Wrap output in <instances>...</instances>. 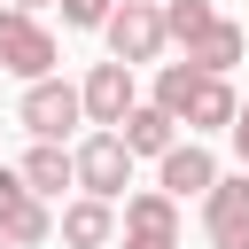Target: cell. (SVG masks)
<instances>
[{"instance_id":"6da1fadb","label":"cell","mask_w":249,"mask_h":249,"mask_svg":"<svg viewBox=\"0 0 249 249\" xmlns=\"http://www.w3.org/2000/svg\"><path fill=\"white\" fill-rule=\"evenodd\" d=\"M156 109H171V124H187V132H226L241 101H233L226 78H210V70H195V62H163Z\"/></svg>"},{"instance_id":"7a4b0ae2","label":"cell","mask_w":249,"mask_h":249,"mask_svg":"<svg viewBox=\"0 0 249 249\" xmlns=\"http://www.w3.org/2000/svg\"><path fill=\"white\" fill-rule=\"evenodd\" d=\"M70 171H78V187L86 195H101V202H117L124 187H132V148L101 124V132H86L78 148H70Z\"/></svg>"},{"instance_id":"3957f363","label":"cell","mask_w":249,"mask_h":249,"mask_svg":"<svg viewBox=\"0 0 249 249\" xmlns=\"http://www.w3.org/2000/svg\"><path fill=\"white\" fill-rule=\"evenodd\" d=\"M0 70L16 78H54V31L31 8H0Z\"/></svg>"},{"instance_id":"277c9868","label":"cell","mask_w":249,"mask_h":249,"mask_svg":"<svg viewBox=\"0 0 249 249\" xmlns=\"http://www.w3.org/2000/svg\"><path fill=\"white\" fill-rule=\"evenodd\" d=\"M101 31H109V54H117V62H132V70L163 54V16H156V0H117Z\"/></svg>"},{"instance_id":"5b68a950","label":"cell","mask_w":249,"mask_h":249,"mask_svg":"<svg viewBox=\"0 0 249 249\" xmlns=\"http://www.w3.org/2000/svg\"><path fill=\"white\" fill-rule=\"evenodd\" d=\"M78 117H86V109H78V86H62V78H31L23 101H16V124H23L31 140H62Z\"/></svg>"},{"instance_id":"8992f818","label":"cell","mask_w":249,"mask_h":249,"mask_svg":"<svg viewBox=\"0 0 249 249\" xmlns=\"http://www.w3.org/2000/svg\"><path fill=\"white\" fill-rule=\"evenodd\" d=\"M202 226H210V249H249V171L241 179H210Z\"/></svg>"},{"instance_id":"52a82bcc","label":"cell","mask_w":249,"mask_h":249,"mask_svg":"<svg viewBox=\"0 0 249 249\" xmlns=\"http://www.w3.org/2000/svg\"><path fill=\"white\" fill-rule=\"evenodd\" d=\"M132 101H140V93H132V62H117V54H109V62H93V70H86V86H78L86 124H117Z\"/></svg>"},{"instance_id":"ba28073f","label":"cell","mask_w":249,"mask_h":249,"mask_svg":"<svg viewBox=\"0 0 249 249\" xmlns=\"http://www.w3.org/2000/svg\"><path fill=\"white\" fill-rule=\"evenodd\" d=\"M210 179H218V156H210L202 140H171V148L156 156V187H163L171 202H187V195H210Z\"/></svg>"},{"instance_id":"9c48e42d","label":"cell","mask_w":249,"mask_h":249,"mask_svg":"<svg viewBox=\"0 0 249 249\" xmlns=\"http://www.w3.org/2000/svg\"><path fill=\"white\" fill-rule=\"evenodd\" d=\"M109 132H117V140H124L132 156H163V148L179 140V124H171V109H156V101H132V109H124V117H117Z\"/></svg>"},{"instance_id":"30bf717a","label":"cell","mask_w":249,"mask_h":249,"mask_svg":"<svg viewBox=\"0 0 249 249\" xmlns=\"http://www.w3.org/2000/svg\"><path fill=\"white\" fill-rule=\"evenodd\" d=\"M241 54H249V31H241V23H226V16H218L202 39H187V62H195V70H210V78H226Z\"/></svg>"},{"instance_id":"8fae6325","label":"cell","mask_w":249,"mask_h":249,"mask_svg":"<svg viewBox=\"0 0 249 249\" xmlns=\"http://www.w3.org/2000/svg\"><path fill=\"white\" fill-rule=\"evenodd\" d=\"M70 249H109V233H117V210L101 202V195H78L70 210H62V226H54Z\"/></svg>"},{"instance_id":"7c38bea8","label":"cell","mask_w":249,"mask_h":249,"mask_svg":"<svg viewBox=\"0 0 249 249\" xmlns=\"http://www.w3.org/2000/svg\"><path fill=\"white\" fill-rule=\"evenodd\" d=\"M16 171H23V187H31V195H62V187H78V171H70V148H62V140H31V156H23Z\"/></svg>"},{"instance_id":"4fadbf2b","label":"cell","mask_w":249,"mask_h":249,"mask_svg":"<svg viewBox=\"0 0 249 249\" xmlns=\"http://www.w3.org/2000/svg\"><path fill=\"white\" fill-rule=\"evenodd\" d=\"M124 233H163V241H179V202H171L163 187L124 195Z\"/></svg>"},{"instance_id":"5bb4252c","label":"cell","mask_w":249,"mask_h":249,"mask_svg":"<svg viewBox=\"0 0 249 249\" xmlns=\"http://www.w3.org/2000/svg\"><path fill=\"white\" fill-rule=\"evenodd\" d=\"M0 241H8V249H39V241H54V210H47V195H23V202L0 218Z\"/></svg>"},{"instance_id":"9a60e30c","label":"cell","mask_w":249,"mask_h":249,"mask_svg":"<svg viewBox=\"0 0 249 249\" xmlns=\"http://www.w3.org/2000/svg\"><path fill=\"white\" fill-rule=\"evenodd\" d=\"M156 16H163V39H179V47H187V39H202V31L218 23V8H210V0H156Z\"/></svg>"},{"instance_id":"2e32d148","label":"cell","mask_w":249,"mask_h":249,"mask_svg":"<svg viewBox=\"0 0 249 249\" xmlns=\"http://www.w3.org/2000/svg\"><path fill=\"white\" fill-rule=\"evenodd\" d=\"M54 8H62V23H70V31H101L117 0H54Z\"/></svg>"},{"instance_id":"e0dca14e","label":"cell","mask_w":249,"mask_h":249,"mask_svg":"<svg viewBox=\"0 0 249 249\" xmlns=\"http://www.w3.org/2000/svg\"><path fill=\"white\" fill-rule=\"evenodd\" d=\"M23 195H31V187H23V171H8V163H0V218H8Z\"/></svg>"},{"instance_id":"ac0fdd59","label":"cell","mask_w":249,"mask_h":249,"mask_svg":"<svg viewBox=\"0 0 249 249\" xmlns=\"http://www.w3.org/2000/svg\"><path fill=\"white\" fill-rule=\"evenodd\" d=\"M226 132H233V148H241V171H249V101L233 109V124H226Z\"/></svg>"},{"instance_id":"d6986e66","label":"cell","mask_w":249,"mask_h":249,"mask_svg":"<svg viewBox=\"0 0 249 249\" xmlns=\"http://www.w3.org/2000/svg\"><path fill=\"white\" fill-rule=\"evenodd\" d=\"M124 249H179V241H163V233H124Z\"/></svg>"},{"instance_id":"ffe728a7","label":"cell","mask_w":249,"mask_h":249,"mask_svg":"<svg viewBox=\"0 0 249 249\" xmlns=\"http://www.w3.org/2000/svg\"><path fill=\"white\" fill-rule=\"evenodd\" d=\"M8 8H47V0H8Z\"/></svg>"},{"instance_id":"44dd1931","label":"cell","mask_w":249,"mask_h":249,"mask_svg":"<svg viewBox=\"0 0 249 249\" xmlns=\"http://www.w3.org/2000/svg\"><path fill=\"white\" fill-rule=\"evenodd\" d=\"M0 249H8V241H0Z\"/></svg>"}]
</instances>
